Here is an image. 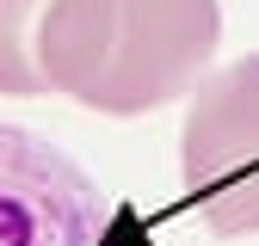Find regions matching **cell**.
I'll use <instances>...</instances> for the list:
<instances>
[{
  "instance_id": "obj_4",
  "label": "cell",
  "mask_w": 259,
  "mask_h": 246,
  "mask_svg": "<svg viewBox=\"0 0 259 246\" xmlns=\"http://www.w3.org/2000/svg\"><path fill=\"white\" fill-rule=\"evenodd\" d=\"M50 0H0V92L13 99H37L44 74H37V55H31V37H37V13Z\"/></svg>"
},
{
  "instance_id": "obj_3",
  "label": "cell",
  "mask_w": 259,
  "mask_h": 246,
  "mask_svg": "<svg viewBox=\"0 0 259 246\" xmlns=\"http://www.w3.org/2000/svg\"><path fill=\"white\" fill-rule=\"evenodd\" d=\"M0 246H117V215L68 148L0 117Z\"/></svg>"
},
{
  "instance_id": "obj_1",
  "label": "cell",
  "mask_w": 259,
  "mask_h": 246,
  "mask_svg": "<svg viewBox=\"0 0 259 246\" xmlns=\"http://www.w3.org/2000/svg\"><path fill=\"white\" fill-rule=\"evenodd\" d=\"M216 43V0H50L31 55L44 86L74 92L105 117H142L179 92H198Z\"/></svg>"
},
{
  "instance_id": "obj_2",
  "label": "cell",
  "mask_w": 259,
  "mask_h": 246,
  "mask_svg": "<svg viewBox=\"0 0 259 246\" xmlns=\"http://www.w3.org/2000/svg\"><path fill=\"white\" fill-rule=\"evenodd\" d=\"M185 209L222 240L259 234V55L198 80L179 130Z\"/></svg>"
}]
</instances>
